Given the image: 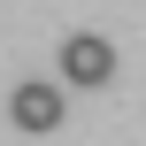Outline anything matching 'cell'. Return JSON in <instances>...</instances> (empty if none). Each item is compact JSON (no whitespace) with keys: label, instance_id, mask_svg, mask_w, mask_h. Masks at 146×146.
<instances>
[{"label":"cell","instance_id":"cell-1","mask_svg":"<svg viewBox=\"0 0 146 146\" xmlns=\"http://www.w3.org/2000/svg\"><path fill=\"white\" fill-rule=\"evenodd\" d=\"M8 123H15V131H31V139L62 131V85H46V77H23V85L8 92Z\"/></svg>","mask_w":146,"mask_h":146},{"label":"cell","instance_id":"cell-2","mask_svg":"<svg viewBox=\"0 0 146 146\" xmlns=\"http://www.w3.org/2000/svg\"><path fill=\"white\" fill-rule=\"evenodd\" d=\"M108 77H115V46H108L100 31H77V38L62 46V85H85V92H92V85H108Z\"/></svg>","mask_w":146,"mask_h":146}]
</instances>
